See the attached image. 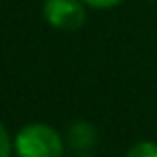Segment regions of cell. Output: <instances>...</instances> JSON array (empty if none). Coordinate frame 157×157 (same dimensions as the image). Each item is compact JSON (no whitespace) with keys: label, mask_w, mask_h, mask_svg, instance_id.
Segmentation results:
<instances>
[{"label":"cell","mask_w":157,"mask_h":157,"mask_svg":"<svg viewBox=\"0 0 157 157\" xmlns=\"http://www.w3.org/2000/svg\"><path fill=\"white\" fill-rule=\"evenodd\" d=\"M15 157H64L66 138L49 123L32 121L13 136Z\"/></svg>","instance_id":"obj_1"},{"label":"cell","mask_w":157,"mask_h":157,"mask_svg":"<svg viewBox=\"0 0 157 157\" xmlns=\"http://www.w3.org/2000/svg\"><path fill=\"white\" fill-rule=\"evenodd\" d=\"M43 19L59 32H77L87 21V6L81 0H45Z\"/></svg>","instance_id":"obj_2"},{"label":"cell","mask_w":157,"mask_h":157,"mask_svg":"<svg viewBox=\"0 0 157 157\" xmlns=\"http://www.w3.org/2000/svg\"><path fill=\"white\" fill-rule=\"evenodd\" d=\"M64 138H66V147H70L81 155H87L98 142V130L89 121H75Z\"/></svg>","instance_id":"obj_3"},{"label":"cell","mask_w":157,"mask_h":157,"mask_svg":"<svg viewBox=\"0 0 157 157\" xmlns=\"http://www.w3.org/2000/svg\"><path fill=\"white\" fill-rule=\"evenodd\" d=\"M125 157H157V142H153V140H138V142H134L128 149Z\"/></svg>","instance_id":"obj_4"},{"label":"cell","mask_w":157,"mask_h":157,"mask_svg":"<svg viewBox=\"0 0 157 157\" xmlns=\"http://www.w3.org/2000/svg\"><path fill=\"white\" fill-rule=\"evenodd\" d=\"M15 155L13 151V136L9 134L6 125L0 121V157H11Z\"/></svg>","instance_id":"obj_5"},{"label":"cell","mask_w":157,"mask_h":157,"mask_svg":"<svg viewBox=\"0 0 157 157\" xmlns=\"http://www.w3.org/2000/svg\"><path fill=\"white\" fill-rule=\"evenodd\" d=\"M87 9H96V11H108V9H115L119 6L123 0H81Z\"/></svg>","instance_id":"obj_6"},{"label":"cell","mask_w":157,"mask_h":157,"mask_svg":"<svg viewBox=\"0 0 157 157\" xmlns=\"http://www.w3.org/2000/svg\"><path fill=\"white\" fill-rule=\"evenodd\" d=\"M149 2H157V0H149Z\"/></svg>","instance_id":"obj_7"}]
</instances>
